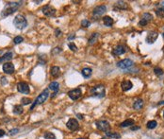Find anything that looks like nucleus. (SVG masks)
Listing matches in <instances>:
<instances>
[{
  "label": "nucleus",
  "mask_w": 164,
  "mask_h": 139,
  "mask_svg": "<svg viewBox=\"0 0 164 139\" xmlns=\"http://www.w3.org/2000/svg\"><path fill=\"white\" fill-rule=\"evenodd\" d=\"M140 129V127H136V126H132L131 127V130L132 131H136V130H139Z\"/></svg>",
  "instance_id": "42"
},
{
  "label": "nucleus",
  "mask_w": 164,
  "mask_h": 139,
  "mask_svg": "<svg viewBox=\"0 0 164 139\" xmlns=\"http://www.w3.org/2000/svg\"><path fill=\"white\" fill-rule=\"evenodd\" d=\"M1 82H2V84H6V83H8L7 79H6L5 77H2V78H1Z\"/></svg>",
  "instance_id": "39"
},
{
  "label": "nucleus",
  "mask_w": 164,
  "mask_h": 139,
  "mask_svg": "<svg viewBox=\"0 0 164 139\" xmlns=\"http://www.w3.org/2000/svg\"><path fill=\"white\" fill-rule=\"evenodd\" d=\"M48 96H49V93H48V90L47 89H45L43 92H42L40 95H39V96L37 97L35 99V101H34V103L31 105V107H30V110H33L34 108H35L37 105H39V104H42V103H43L46 99H47V97H48Z\"/></svg>",
  "instance_id": "3"
},
{
  "label": "nucleus",
  "mask_w": 164,
  "mask_h": 139,
  "mask_svg": "<svg viewBox=\"0 0 164 139\" xmlns=\"http://www.w3.org/2000/svg\"><path fill=\"white\" fill-rule=\"evenodd\" d=\"M98 37H99V33H97V32L93 33V34L91 35V37L89 38L88 44H90V45H93V44H95V43L97 42V40H98Z\"/></svg>",
  "instance_id": "19"
},
{
  "label": "nucleus",
  "mask_w": 164,
  "mask_h": 139,
  "mask_svg": "<svg viewBox=\"0 0 164 139\" xmlns=\"http://www.w3.org/2000/svg\"><path fill=\"white\" fill-rule=\"evenodd\" d=\"M156 13L158 17H161V18H163L164 17V9L162 8H158L157 11H156Z\"/></svg>",
  "instance_id": "30"
},
{
  "label": "nucleus",
  "mask_w": 164,
  "mask_h": 139,
  "mask_svg": "<svg viewBox=\"0 0 164 139\" xmlns=\"http://www.w3.org/2000/svg\"><path fill=\"white\" fill-rule=\"evenodd\" d=\"M81 25H82V27H84V28H89L90 27V25H91V22L89 21V20H87V19H84L82 23H81Z\"/></svg>",
  "instance_id": "34"
},
{
  "label": "nucleus",
  "mask_w": 164,
  "mask_h": 139,
  "mask_svg": "<svg viewBox=\"0 0 164 139\" xmlns=\"http://www.w3.org/2000/svg\"><path fill=\"white\" fill-rule=\"evenodd\" d=\"M23 41H24V38H23L22 36H16L14 39H13V43L16 44H20V43H22Z\"/></svg>",
  "instance_id": "32"
},
{
  "label": "nucleus",
  "mask_w": 164,
  "mask_h": 139,
  "mask_svg": "<svg viewBox=\"0 0 164 139\" xmlns=\"http://www.w3.org/2000/svg\"><path fill=\"white\" fill-rule=\"evenodd\" d=\"M142 19H143V20H145V21H147V22L149 23L150 21L153 19V16H152V14H150V13L145 12V13L143 14V18H142Z\"/></svg>",
  "instance_id": "28"
},
{
  "label": "nucleus",
  "mask_w": 164,
  "mask_h": 139,
  "mask_svg": "<svg viewBox=\"0 0 164 139\" xmlns=\"http://www.w3.org/2000/svg\"><path fill=\"white\" fill-rule=\"evenodd\" d=\"M17 90L22 94H29L30 92L29 84L27 82H22V81L17 84Z\"/></svg>",
  "instance_id": "9"
},
{
  "label": "nucleus",
  "mask_w": 164,
  "mask_h": 139,
  "mask_svg": "<svg viewBox=\"0 0 164 139\" xmlns=\"http://www.w3.org/2000/svg\"><path fill=\"white\" fill-rule=\"evenodd\" d=\"M14 64H11V63H5L3 64V71L6 74H12L14 72Z\"/></svg>",
  "instance_id": "13"
},
{
  "label": "nucleus",
  "mask_w": 164,
  "mask_h": 139,
  "mask_svg": "<svg viewBox=\"0 0 164 139\" xmlns=\"http://www.w3.org/2000/svg\"><path fill=\"white\" fill-rule=\"evenodd\" d=\"M133 64H134V63H133L132 60H130V59H125V60L120 61V62L117 64V66H118L119 68H121V69L125 70V69H129L130 67H132Z\"/></svg>",
  "instance_id": "5"
},
{
  "label": "nucleus",
  "mask_w": 164,
  "mask_h": 139,
  "mask_svg": "<svg viewBox=\"0 0 164 139\" xmlns=\"http://www.w3.org/2000/svg\"><path fill=\"white\" fill-rule=\"evenodd\" d=\"M18 132H19V129H12V130L10 131V135H13V134H16Z\"/></svg>",
  "instance_id": "36"
},
{
  "label": "nucleus",
  "mask_w": 164,
  "mask_h": 139,
  "mask_svg": "<svg viewBox=\"0 0 164 139\" xmlns=\"http://www.w3.org/2000/svg\"><path fill=\"white\" fill-rule=\"evenodd\" d=\"M21 102L23 105H28L29 103H31V99L29 98V97H23L21 100Z\"/></svg>",
  "instance_id": "33"
},
{
  "label": "nucleus",
  "mask_w": 164,
  "mask_h": 139,
  "mask_svg": "<svg viewBox=\"0 0 164 139\" xmlns=\"http://www.w3.org/2000/svg\"><path fill=\"white\" fill-rule=\"evenodd\" d=\"M147 24H148V22L145 21V20H143V19H142V20L139 22V25H140V26H146Z\"/></svg>",
  "instance_id": "38"
},
{
  "label": "nucleus",
  "mask_w": 164,
  "mask_h": 139,
  "mask_svg": "<svg viewBox=\"0 0 164 139\" xmlns=\"http://www.w3.org/2000/svg\"><path fill=\"white\" fill-rule=\"evenodd\" d=\"M90 93L92 96H97V97H104L105 94H106V90H105V86L104 85H97L94 86L90 90Z\"/></svg>",
  "instance_id": "4"
},
{
  "label": "nucleus",
  "mask_w": 164,
  "mask_h": 139,
  "mask_svg": "<svg viewBox=\"0 0 164 139\" xmlns=\"http://www.w3.org/2000/svg\"><path fill=\"white\" fill-rule=\"evenodd\" d=\"M43 136H44V139H56V135L53 132H46Z\"/></svg>",
  "instance_id": "27"
},
{
  "label": "nucleus",
  "mask_w": 164,
  "mask_h": 139,
  "mask_svg": "<svg viewBox=\"0 0 164 139\" xmlns=\"http://www.w3.org/2000/svg\"><path fill=\"white\" fill-rule=\"evenodd\" d=\"M114 9L115 10H126L127 4H125V2H124V1H118L115 3Z\"/></svg>",
  "instance_id": "20"
},
{
  "label": "nucleus",
  "mask_w": 164,
  "mask_h": 139,
  "mask_svg": "<svg viewBox=\"0 0 164 139\" xmlns=\"http://www.w3.org/2000/svg\"><path fill=\"white\" fill-rule=\"evenodd\" d=\"M162 36H163V38H164V32L162 33Z\"/></svg>",
  "instance_id": "47"
},
{
  "label": "nucleus",
  "mask_w": 164,
  "mask_h": 139,
  "mask_svg": "<svg viewBox=\"0 0 164 139\" xmlns=\"http://www.w3.org/2000/svg\"><path fill=\"white\" fill-rule=\"evenodd\" d=\"M133 108L137 111H140L142 110L143 108V99H141V98H138V99H136L134 103H133Z\"/></svg>",
  "instance_id": "18"
},
{
  "label": "nucleus",
  "mask_w": 164,
  "mask_h": 139,
  "mask_svg": "<svg viewBox=\"0 0 164 139\" xmlns=\"http://www.w3.org/2000/svg\"><path fill=\"white\" fill-rule=\"evenodd\" d=\"M21 1H19V2H9L8 3V7L3 11V12H2V16H8V15L11 14V13H13L15 11L18 9V7L22 5Z\"/></svg>",
  "instance_id": "1"
},
{
  "label": "nucleus",
  "mask_w": 164,
  "mask_h": 139,
  "mask_svg": "<svg viewBox=\"0 0 164 139\" xmlns=\"http://www.w3.org/2000/svg\"><path fill=\"white\" fill-rule=\"evenodd\" d=\"M101 139H110V138H108V137H107V136H105V137H102Z\"/></svg>",
  "instance_id": "46"
},
{
  "label": "nucleus",
  "mask_w": 164,
  "mask_h": 139,
  "mask_svg": "<svg viewBox=\"0 0 164 139\" xmlns=\"http://www.w3.org/2000/svg\"><path fill=\"white\" fill-rule=\"evenodd\" d=\"M106 135L108 138H113V139H120L121 138V134L118 133V132H106Z\"/></svg>",
  "instance_id": "23"
},
{
  "label": "nucleus",
  "mask_w": 164,
  "mask_h": 139,
  "mask_svg": "<svg viewBox=\"0 0 164 139\" xmlns=\"http://www.w3.org/2000/svg\"><path fill=\"white\" fill-rule=\"evenodd\" d=\"M163 117H164V113H163Z\"/></svg>",
  "instance_id": "48"
},
{
  "label": "nucleus",
  "mask_w": 164,
  "mask_h": 139,
  "mask_svg": "<svg viewBox=\"0 0 164 139\" xmlns=\"http://www.w3.org/2000/svg\"><path fill=\"white\" fill-rule=\"evenodd\" d=\"M60 34H61V31H60L59 29H57V30H56V36L58 37Z\"/></svg>",
  "instance_id": "41"
},
{
  "label": "nucleus",
  "mask_w": 164,
  "mask_h": 139,
  "mask_svg": "<svg viewBox=\"0 0 164 139\" xmlns=\"http://www.w3.org/2000/svg\"><path fill=\"white\" fill-rule=\"evenodd\" d=\"M157 6H158V7L162 8V9H164V1H161V2H159L158 4L157 3Z\"/></svg>",
  "instance_id": "40"
},
{
  "label": "nucleus",
  "mask_w": 164,
  "mask_h": 139,
  "mask_svg": "<svg viewBox=\"0 0 164 139\" xmlns=\"http://www.w3.org/2000/svg\"><path fill=\"white\" fill-rule=\"evenodd\" d=\"M58 52H61V48H60V47H56V48L52 51V54H57Z\"/></svg>",
  "instance_id": "37"
},
{
  "label": "nucleus",
  "mask_w": 164,
  "mask_h": 139,
  "mask_svg": "<svg viewBox=\"0 0 164 139\" xmlns=\"http://www.w3.org/2000/svg\"><path fill=\"white\" fill-rule=\"evenodd\" d=\"M103 22L105 24V26H107V27H111L112 25H113V19L110 17V16H105V17H103Z\"/></svg>",
  "instance_id": "22"
},
{
  "label": "nucleus",
  "mask_w": 164,
  "mask_h": 139,
  "mask_svg": "<svg viewBox=\"0 0 164 139\" xmlns=\"http://www.w3.org/2000/svg\"><path fill=\"white\" fill-rule=\"evenodd\" d=\"M50 74H51V76L54 77V78L58 77V76L60 75V69H59V67H58V66H53V67L50 69Z\"/></svg>",
  "instance_id": "21"
},
{
  "label": "nucleus",
  "mask_w": 164,
  "mask_h": 139,
  "mask_svg": "<svg viewBox=\"0 0 164 139\" xmlns=\"http://www.w3.org/2000/svg\"><path fill=\"white\" fill-rule=\"evenodd\" d=\"M12 56H13V54H12V52H7L6 54H4L1 58H0V64H2V63H9V61H10L11 59H12Z\"/></svg>",
  "instance_id": "17"
},
{
  "label": "nucleus",
  "mask_w": 164,
  "mask_h": 139,
  "mask_svg": "<svg viewBox=\"0 0 164 139\" xmlns=\"http://www.w3.org/2000/svg\"><path fill=\"white\" fill-rule=\"evenodd\" d=\"M106 11H107V7L104 6V5H101V6L96 7L93 10V17H99L102 14H104Z\"/></svg>",
  "instance_id": "12"
},
{
  "label": "nucleus",
  "mask_w": 164,
  "mask_h": 139,
  "mask_svg": "<svg viewBox=\"0 0 164 139\" xmlns=\"http://www.w3.org/2000/svg\"><path fill=\"white\" fill-rule=\"evenodd\" d=\"M96 128L99 130V131H102V132H107L109 131V129H110V125L109 123L106 121V120H99V121H97L96 123Z\"/></svg>",
  "instance_id": "6"
},
{
  "label": "nucleus",
  "mask_w": 164,
  "mask_h": 139,
  "mask_svg": "<svg viewBox=\"0 0 164 139\" xmlns=\"http://www.w3.org/2000/svg\"><path fill=\"white\" fill-rule=\"evenodd\" d=\"M68 46H69V48L71 49L72 51H77V45L74 44V43H70V44H68Z\"/></svg>",
  "instance_id": "35"
},
{
  "label": "nucleus",
  "mask_w": 164,
  "mask_h": 139,
  "mask_svg": "<svg viewBox=\"0 0 164 139\" xmlns=\"http://www.w3.org/2000/svg\"><path fill=\"white\" fill-rule=\"evenodd\" d=\"M134 123H135V121L133 119H126L124 122H122L120 126H121L122 128H125V127H130V126L134 125Z\"/></svg>",
  "instance_id": "25"
},
{
  "label": "nucleus",
  "mask_w": 164,
  "mask_h": 139,
  "mask_svg": "<svg viewBox=\"0 0 164 139\" xmlns=\"http://www.w3.org/2000/svg\"><path fill=\"white\" fill-rule=\"evenodd\" d=\"M77 117H78L79 119H83V118H84V116H83V115H80V114H77Z\"/></svg>",
  "instance_id": "44"
},
{
  "label": "nucleus",
  "mask_w": 164,
  "mask_h": 139,
  "mask_svg": "<svg viewBox=\"0 0 164 139\" xmlns=\"http://www.w3.org/2000/svg\"><path fill=\"white\" fill-rule=\"evenodd\" d=\"M125 51H126V49H125V47L124 45H118L112 50V54L115 55V56H119V55H122V54L125 53Z\"/></svg>",
  "instance_id": "15"
},
{
  "label": "nucleus",
  "mask_w": 164,
  "mask_h": 139,
  "mask_svg": "<svg viewBox=\"0 0 164 139\" xmlns=\"http://www.w3.org/2000/svg\"><path fill=\"white\" fill-rule=\"evenodd\" d=\"M0 53H1V51H0Z\"/></svg>",
  "instance_id": "49"
},
{
  "label": "nucleus",
  "mask_w": 164,
  "mask_h": 139,
  "mask_svg": "<svg viewBox=\"0 0 164 139\" xmlns=\"http://www.w3.org/2000/svg\"><path fill=\"white\" fill-rule=\"evenodd\" d=\"M68 96H69V97H70L71 99L77 100V99H78V98L81 97L82 91H81L80 88H76V89H73L71 91H69V92H68Z\"/></svg>",
  "instance_id": "7"
},
{
  "label": "nucleus",
  "mask_w": 164,
  "mask_h": 139,
  "mask_svg": "<svg viewBox=\"0 0 164 139\" xmlns=\"http://www.w3.org/2000/svg\"><path fill=\"white\" fill-rule=\"evenodd\" d=\"M66 126H67V128H68L69 130H71V131H77V130H78V128H79L78 122H77V120L75 119V118H70L69 121L67 122Z\"/></svg>",
  "instance_id": "11"
},
{
  "label": "nucleus",
  "mask_w": 164,
  "mask_h": 139,
  "mask_svg": "<svg viewBox=\"0 0 164 139\" xmlns=\"http://www.w3.org/2000/svg\"><path fill=\"white\" fill-rule=\"evenodd\" d=\"M157 121L156 120H151V121H149L148 123H147V128L148 129H155L156 127H157Z\"/></svg>",
  "instance_id": "29"
},
{
  "label": "nucleus",
  "mask_w": 164,
  "mask_h": 139,
  "mask_svg": "<svg viewBox=\"0 0 164 139\" xmlns=\"http://www.w3.org/2000/svg\"><path fill=\"white\" fill-rule=\"evenodd\" d=\"M23 107H22V105H15L14 108H13V113H14L15 115H21L22 113H23Z\"/></svg>",
  "instance_id": "26"
},
{
  "label": "nucleus",
  "mask_w": 164,
  "mask_h": 139,
  "mask_svg": "<svg viewBox=\"0 0 164 139\" xmlns=\"http://www.w3.org/2000/svg\"><path fill=\"white\" fill-rule=\"evenodd\" d=\"M157 37H158V33L156 32V31H150L148 32L147 36H146V43L147 44H154L156 41H157Z\"/></svg>",
  "instance_id": "10"
},
{
  "label": "nucleus",
  "mask_w": 164,
  "mask_h": 139,
  "mask_svg": "<svg viewBox=\"0 0 164 139\" xmlns=\"http://www.w3.org/2000/svg\"><path fill=\"white\" fill-rule=\"evenodd\" d=\"M5 135V132L3 131V130H0V137H2V136H4Z\"/></svg>",
  "instance_id": "43"
},
{
  "label": "nucleus",
  "mask_w": 164,
  "mask_h": 139,
  "mask_svg": "<svg viewBox=\"0 0 164 139\" xmlns=\"http://www.w3.org/2000/svg\"><path fill=\"white\" fill-rule=\"evenodd\" d=\"M75 37H76V35H75V34H73V35H71V36H69L68 39H69V40H72V39H73V38H75Z\"/></svg>",
  "instance_id": "45"
},
{
  "label": "nucleus",
  "mask_w": 164,
  "mask_h": 139,
  "mask_svg": "<svg viewBox=\"0 0 164 139\" xmlns=\"http://www.w3.org/2000/svg\"><path fill=\"white\" fill-rule=\"evenodd\" d=\"M121 86H122L123 91L126 92V91H129L131 88L133 87V83H132V82H131L130 81H128V80H125V81H122Z\"/></svg>",
  "instance_id": "16"
},
{
  "label": "nucleus",
  "mask_w": 164,
  "mask_h": 139,
  "mask_svg": "<svg viewBox=\"0 0 164 139\" xmlns=\"http://www.w3.org/2000/svg\"><path fill=\"white\" fill-rule=\"evenodd\" d=\"M48 87H49L50 90H52V91L54 92V94L51 95V97H54L55 96L57 95L58 91V89H59V84H58V82H57V81H53V82L50 83Z\"/></svg>",
  "instance_id": "14"
},
{
  "label": "nucleus",
  "mask_w": 164,
  "mask_h": 139,
  "mask_svg": "<svg viewBox=\"0 0 164 139\" xmlns=\"http://www.w3.org/2000/svg\"><path fill=\"white\" fill-rule=\"evenodd\" d=\"M92 72H93V70L91 69V68H88V67H86V68H83L82 69V71H81V74H82V76L84 77V78H90L91 76H92Z\"/></svg>",
  "instance_id": "24"
},
{
  "label": "nucleus",
  "mask_w": 164,
  "mask_h": 139,
  "mask_svg": "<svg viewBox=\"0 0 164 139\" xmlns=\"http://www.w3.org/2000/svg\"><path fill=\"white\" fill-rule=\"evenodd\" d=\"M13 24H14V26L18 29H25V28L28 26L27 19L25 18L24 15H22V14H17L15 16L14 20H13Z\"/></svg>",
  "instance_id": "2"
},
{
  "label": "nucleus",
  "mask_w": 164,
  "mask_h": 139,
  "mask_svg": "<svg viewBox=\"0 0 164 139\" xmlns=\"http://www.w3.org/2000/svg\"><path fill=\"white\" fill-rule=\"evenodd\" d=\"M154 72H155V74L156 75H157V76H161V75H163V70L161 69V68H159V67H155L154 68Z\"/></svg>",
  "instance_id": "31"
},
{
  "label": "nucleus",
  "mask_w": 164,
  "mask_h": 139,
  "mask_svg": "<svg viewBox=\"0 0 164 139\" xmlns=\"http://www.w3.org/2000/svg\"><path fill=\"white\" fill-rule=\"evenodd\" d=\"M42 11H43V14L45 15V16H47V17H52V16H54V15L56 14V10H55V8L50 6V5L44 6Z\"/></svg>",
  "instance_id": "8"
}]
</instances>
